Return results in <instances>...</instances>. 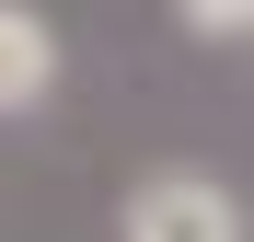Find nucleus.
Returning <instances> with one entry per match:
<instances>
[{
    "label": "nucleus",
    "instance_id": "1",
    "mask_svg": "<svg viewBox=\"0 0 254 242\" xmlns=\"http://www.w3.org/2000/svg\"><path fill=\"white\" fill-rule=\"evenodd\" d=\"M116 242H254V231H243V196L220 173L150 161V173L127 185V208H116Z\"/></svg>",
    "mask_w": 254,
    "mask_h": 242
},
{
    "label": "nucleus",
    "instance_id": "3",
    "mask_svg": "<svg viewBox=\"0 0 254 242\" xmlns=\"http://www.w3.org/2000/svg\"><path fill=\"white\" fill-rule=\"evenodd\" d=\"M174 23L196 47H254V0H174Z\"/></svg>",
    "mask_w": 254,
    "mask_h": 242
},
{
    "label": "nucleus",
    "instance_id": "2",
    "mask_svg": "<svg viewBox=\"0 0 254 242\" xmlns=\"http://www.w3.org/2000/svg\"><path fill=\"white\" fill-rule=\"evenodd\" d=\"M47 93H58V23L0 0V115H35Z\"/></svg>",
    "mask_w": 254,
    "mask_h": 242
}]
</instances>
